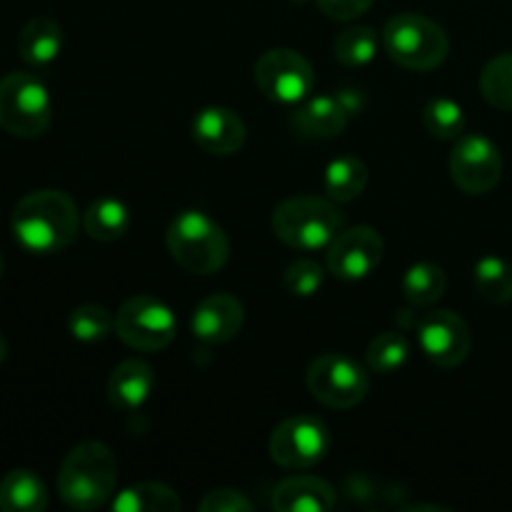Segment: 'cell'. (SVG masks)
<instances>
[{
    "mask_svg": "<svg viewBox=\"0 0 512 512\" xmlns=\"http://www.w3.org/2000/svg\"><path fill=\"white\" fill-rule=\"evenodd\" d=\"M338 503L330 483L315 475H290L275 485L270 505L278 512H328Z\"/></svg>",
    "mask_w": 512,
    "mask_h": 512,
    "instance_id": "obj_16",
    "label": "cell"
},
{
    "mask_svg": "<svg viewBox=\"0 0 512 512\" xmlns=\"http://www.w3.org/2000/svg\"><path fill=\"white\" fill-rule=\"evenodd\" d=\"M175 333L178 323L173 310L153 295H135L115 313V335L133 350L158 353L173 343Z\"/></svg>",
    "mask_w": 512,
    "mask_h": 512,
    "instance_id": "obj_8",
    "label": "cell"
},
{
    "mask_svg": "<svg viewBox=\"0 0 512 512\" xmlns=\"http://www.w3.org/2000/svg\"><path fill=\"white\" fill-rule=\"evenodd\" d=\"M305 385L318 403L333 410H350L365 400L370 390L368 370L343 353H325L308 365Z\"/></svg>",
    "mask_w": 512,
    "mask_h": 512,
    "instance_id": "obj_7",
    "label": "cell"
},
{
    "mask_svg": "<svg viewBox=\"0 0 512 512\" xmlns=\"http://www.w3.org/2000/svg\"><path fill=\"white\" fill-rule=\"evenodd\" d=\"M473 285L483 300L505 305L512 300V265L498 255H485L475 263Z\"/></svg>",
    "mask_w": 512,
    "mask_h": 512,
    "instance_id": "obj_25",
    "label": "cell"
},
{
    "mask_svg": "<svg viewBox=\"0 0 512 512\" xmlns=\"http://www.w3.org/2000/svg\"><path fill=\"white\" fill-rule=\"evenodd\" d=\"M48 503V488L33 470H10L0 480V510L3 512H43Z\"/></svg>",
    "mask_w": 512,
    "mask_h": 512,
    "instance_id": "obj_20",
    "label": "cell"
},
{
    "mask_svg": "<svg viewBox=\"0 0 512 512\" xmlns=\"http://www.w3.org/2000/svg\"><path fill=\"white\" fill-rule=\"evenodd\" d=\"M423 123L433 138L438 140H458L465 135V110L460 103L450 98H433L423 110Z\"/></svg>",
    "mask_w": 512,
    "mask_h": 512,
    "instance_id": "obj_29",
    "label": "cell"
},
{
    "mask_svg": "<svg viewBox=\"0 0 512 512\" xmlns=\"http://www.w3.org/2000/svg\"><path fill=\"white\" fill-rule=\"evenodd\" d=\"M130 208L118 198H98L83 215L85 233L100 243H115L130 230Z\"/></svg>",
    "mask_w": 512,
    "mask_h": 512,
    "instance_id": "obj_21",
    "label": "cell"
},
{
    "mask_svg": "<svg viewBox=\"0 0 512 512\" xmlns=\"http://www.w3.org/2000/svg\"><path fill=\"white\" fill-rule=\"evenodd\" d=\"M115 512H178L183 508L178 493L165 483H138L113 495Z\"/></svg>",
    "mask_w": 512,
    "mask_h": 512,
    "instance_id": "obj_22",
    "label": "cell"
},
{
    "mask_svg": "<svg viewBox=\"0 0 512 512\" xmlns=\"http://www.w3.org/2000/svg\"><path fill=\"white\" fill-rule=\"evenodd\" d=\"M480 93L493 108L512 110V53H500L480 73Z\"/></svg>",
    "mask_w": 512,
    "mask_h": 512,
    "instance_id": "obj_30",
    "label": "cell"
},
{
    "mask_svg": "<svg viewBox=\"0 0 512 512\" xmlns=\"http://www.w3.org/2000/svg\"><path fill=\"white\" fill-rule=\"evenodd\" d=\"M10 228L20 248L28 253H60L78 238V205L63 190H35L13 208Z\"/></svg>",
    "mask_w": 512,
    "mask_h": 512,
    "instance_id": "obj_1",
    "label": "cell"
},
{
    "mask_svg": "<svg viewBox=\"0 0 512 512\" xmlns=\"http://www.w3.org/2000/svg\"><path fill=\"white\" fill-rule=\"evenodd\" d=\"M198 508L203 512H248L253 510V500L245 498L240 490L220 488L210 490V493L200 500Z\"/></svg>",
    "mask_w": 512,
    "mask_h": 512,
    "instance_id": "obj_32",
    "label": "cell"
},
{
    "mask_svg": "<svg viewBox=\"0 0 512 512\" xmlns=\"http://www.w3.org/2000/svg\"><path fill=\"white\" fill-rule=\"evenodd\" d=\"M408 510H443V508H438V505H413V508Z\"/></svg>",
    "mask_w": 512,
    "mask_h": 512,
    "instance_id": "obj_35",
    "label": "cell"
},
{
    "mask_svg": "<svg viewBox=\"0 0 512 512\" xmlns=\"http://www.w3.org/2000/svg\"><path fill=\"white\" fill-rule=\"evenodd\" d=\"M418 345L425 358L438 368H458L468 360L473 335L468 323L453 310H435L418 320Z\"/></svg>",
    "mask_w": 512,
    "mask_h": 512,
    "instance_id": "obj_13",
    "label": "cell"
},
{
    "mask_svg": "<svg viewBox=\"0 0 512 512\" xmlns=\"http://www.w3.org/2000/svg\"><path fill=\"white\" fill-rule=\"evenodd\" d=\"M273 233L280 243L300 253H315V250H328L345 228V215L330 198L320 195H295L283 200L275 208Z\"/></svg>",
    "mask_w": 512,
    "mask_h": 512,
    "instance_id": "obj_3",
    "label": "cell"
},
{
    "mask_svg": "<svg viewBox=\"0 0 512 512\" xmlns=\"http://www.w3.org/2000/svg\"><path fill=\"white\" fill-rule=\"evenodd\" d=\"M448 288L445 270L435 263L410 265L403 278V295L413 308H430L438 303Z\"/></svg>",
    "mask_w": 512,
    "mask_h": 512,
    "instance_id": "obj_24",
    "label": "cell"
},
{
    "mask_svg": "<svg viewBox=\"0 0 512 512\" xmlns=\"http://www.w3.org/2000/svg\"><path fill=\"white\" fill-rule=\"evenodd\" d=\"M320 13L328 15L330 20H355L363 15L375 0H315Z\"/></svg>",
    "mask_w": 512,
    "mask_h": 512,
    "instance_id": "obj_33",
    "label": "cell"
},
{
    "mask_svg": "<svg viewBox=\"0 0 512 512\" xmlns=\"http://www.w3.org/2000/svg\"><path fill=\"white\" fill-rule=\"evenodd\" d=\"M5 358H8V340H5L3 335H0V363H3Z\"/></svg>",
    "mask_w": 512,
    "mask_h": 512,
    "instance_id": "obj_34",
    "label": "cell"
},
{
    "mask_svg": "<svg viewBox=\"0 0 512 512\" xmlns=\"http://www.w3.org/2000/svg\"><path fill=\"white\" fill-rule=\"evenodd\" d=\"M255 83L273 103L295 105L310 98L315 85L313 65L305 55L290 48H273L255 63Z\"/></svg>",
    "mask_w": 512,
    "mask_h": 512,
    "instance_id": "obj_9",
    "label": "cell"
},
{
    "mask_svg": "<svg viewBox=\"0 0 512 512\" xmlns=\"http://www.w3.org/2000/svg\"><path fill=\"white\" fill-rule=\"evenodd\" d=\"M165 245L178 265L188 273L213 275L230 258V240L225 230L203 210H183L165 233Z\"/></svg>",
    "mask_w": 512,
    "mask_h": 512,
    "instance_id": "obj_4",
    "label": "cell"
},
{
    "mask_svg": "<svg viewBox=\"0 0 512 512\" xmlns=\"http://www.w3.org/2000/svg\"><path fill=\"white\" fill-rule=\"evenodd\" d=\"M348 110L343 108L338 98L333 95H318V98H305L303 105L295 110L293 128L303 138L325 140L335 138L348 128Z\"/></svg>",
    "mask_w": 512,
    "mask_h": 512,
    "instance_id": "obj_18",
    "label": "cell"
},
{
    "mask_svg": "<svg viewBox=\"0 0 512 512\" xmlns=\"http://www.w3.org/2000/svg\"><path fill=\"white\" fill-rule=\"evenodd\" d=\"M245 305L230 293H213L193 310V335L205 345H225L243 330Z\"/></svg>",
    "mask_w": 512,
    "mask_h": 512,
    "instance_id": "obj_14",
    "label": "cell"
},
{
    "mask_svg": "<svg viewBox=\"0 0 512 512\" xmlns=\"http://www.w3.org/2000/svg\"><path fill=\"white\" fill-rule=\"evenodd\" d=\"M408 358L410 343L403 333H398V330H385V333H380L378 338L370 340L368 353H365L368 368L380 375H393L398 373V370H403Z\"/></svg>",
    "mask_w": 512,
    "mask_h": 512,
    "instance_id": "obj_26",
    "label": "cell"
},
{
    "mask_svg": "<svg viewBox=\"0 0 512 512\" xmlns=\"http://www.w3.org/2000/svg\"><path fill=\"white\" fill-rule=\"evenodd\" d=\"M193 138L205 153L235 155L243 150L248 130L235 110L210 105V108L198 110L193 118Z\"/></svg>",
    "mask_w": 512,
    "mask_h": 512,
    "instance_id": "obj_15",
    "label": "cell"
},
{
    "mask_svg": "<svg viewBox=\"0 0 512 512\" xmlns=\"http://www.w3.org/2000/svg\"><path fill=\"white\" fill-rule=\"evenodd\" d=\"M365 185H368V165L353 155L335 158L325 168L323 188L333 203H350V200L360 198Z\"/></svg>",
    "mask_w": 512,
    "mask_h": 512,
    "instance_id": "obj_23",
    "label": "cell"
},
{
    "mask_svg": "<svg viewBox=\"0 0 512 512\" xmlns=\"http://www.w3.org/2000/svg\"><path fill=\"white\" fill-rule=\"evenodd\" d=\"M53 120L48 88L33 73H8L0 80V128L15 138H38Z\"/></svg>",
    "mask_w": 512,
    "mask_h": 512,
    "instance_id": "obj_6",
    "label": "cell"
},
{
    "mask_svg": "<svg viewBox=\"0 0 512 512\" xmlns=\"http://www.w3.org/2000/svg\"><path fill=\"white\" fill-rule=\"evenodd\" d=\"M270 458L285 470H308L330 450V430L315 415H293L270 435Z\"/></svg>",
    "mask_w": 512,
    "mask_h": 512,
    "instance_id": "obj_10",
    "label": "cell"
},
{
    "mask_svg": "<svg viewBox=\"0 0 512 512\" xmlns=\"http://www.w3.org/2000/svg\"><path fill=\"white\" fill-rule=\"evenodd\" d=\"M325 270L323 265L315 263V260H295L285 268L283 273V288L288 290L295 298H313L320 288H323Z\"/></svg>",
    "mask_w": 512,
    "mask_h": 512,
    "instance_id": "obj_31",
    "label": "cell"
},
{
    "mask_svg": "<svg viewBox=\"0 0 512 512\" xmlns=\"http://www.w3.org/2000/svg\"><path fill=\"white\" fill-rule=\"evenodd\" d=\"M385 255V240L370 225H355L343 228L338 238L328 245V265L330 273L340 280H365L380 268Z\"/></svg>",
    "mask_w": 512,
    "mask_h": 512,
    "instance_id": "obj_12",
    "label": "cell"
},
{
    "mask_svg": "<svg viewBox=\"0 0 512 512\" xmlns=\"http://www.w3.org/2000/svg\"><path fill=\"white\" fill-rule=\"evenodd\" d=\"M453 183L468 195H485L503 178V155L500 148L480 133L460 135L450 155Z\"/></svg>",
    "mask_w": 512,
    "mask_h": 512,
    "instance_id": "obj_11",
    "label": "cell"
},
{
    "mask_svg": "<svg viewBox=\"0 0 512 512\" xmlns=\"http://www.w3.org/2000/svg\"><path fill=\"white\" fill-rule=\"evenodd\" d=\"M378 43V33L370 25H350L343 33H338L333 50L335 58L343 65H348V68H363V65H368L375 58Z\"/></svg>",
    "mask_w": 512,
    "mask_h": 512,
    "instance_id": "obj_27",
    "label": "cell"
},
{
    "mask_svg": "<svg viewBox=\"0 0 512 512\" xmlns=\"http://www.w3.org/2000/svg\"><path fill=\"white\" fill-rule=\"evenodd\" d=\"M0 278H3V255H0Z\"/></svg>",
    "mask_w": 512,
    "mask_h": 512,
    "instance_id": "obj_36",
    "label": "cell"
},
{
    "mask_svg": "<svg viewBox=\"0 0 512 512\" xmlns=\"http://www.w3.org/2000/svg\"><path fill=\"white\" fill-rule=\"evenodd\" d=\"M118 488V460L100 440H83L65 455L58 470L60 500L70 510H98Z\"/></svg>",
    "mask_w": 512,
    "mask_h": 512,
    "instance_id": "obj_2",
    "label": "cell"
},
{
    "mask_svg": "<svg viewBox=\"0 0 512 512\" xmlns=\"http://www.w3.org/2000/svg\"><path fill=\"white\" fill-rule=\"evenodd\" d=\"M155 390V373L145 360L128 358L115 365L108 378V400L120 413H135L150 400Z\"/></svg>",
    "mask_w": 512,
    "mask_h": 512,
    "instance_id": "obj_17",
    "label": "cell"
},
{
    "mask_svg": "<svg viewBox=\"0 0 512 512\" xmlns=\"http://www.w3.org/2000/svg\"><path fill=\"white\" fill-rule=\"evenodd\" d=\"M63 50V28L48 15L30 18L18 33V53L33 68H45Z\"/></svg>",
    "mask_w": 512,
    "mask_h": 512,
    "instance_id": "obj_19",
    "label": "cell"
},
{
    "mask_svg": "<svg viewBox=\"0 0 512 512\" xmlns=\"http://www.w3.org/2000/svg\"><path fill=\"white\" fill-rule=\"evenodd\" d=\"M383 45L393 63L418 73L435 70L450 53L445 30L420 13H400L390 18L383 28Z\"/></svg>",
    "mask_w": 512,
    "mask_h": 512,
    "instance_id": "obj_5",
    "label": "cell"
},
{
    "mask_svg": "<svg viewBox=\"0 0 512 512\" xmlns=\"http://www.w3.org/2000/svg\"><path fill=\"white\" fill-rule=\"evenodd\" d=\"M68 330L80 343H103L110 333H115V315L103 305H78L68 315Z\"/></svg>",
    "mask_w": 512,
    "mask_h": 512,
    "instance_id": "obj_28",
    "label": "cell"
}]
</instances>
